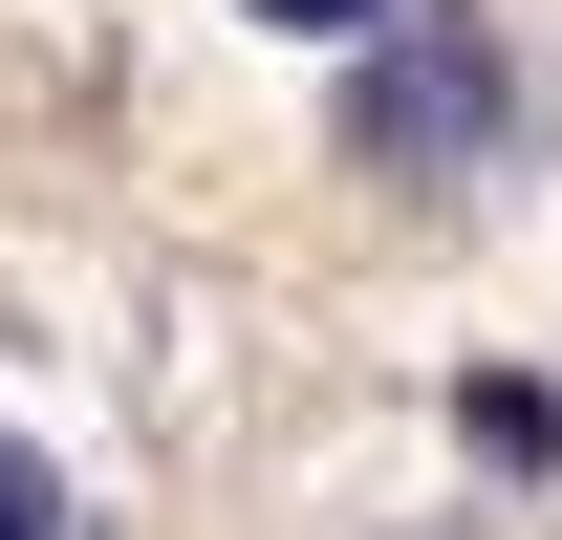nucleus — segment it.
Returning <instances> with one entry per match:
<instances>
[{"mask_svg": "<svg viewBox=\"0 0 562 540\" xmlns=\"http://www.w3.org/2000/svg\"><path fill=\"white\" fill-rule=\"evenodd\" d=\"M238 22H260V44H390L412 0H238Z\"/></svg>", "mask_w": 562, "mask_h": 540, "instance_id": "obj_2", "label": "nucleus"}, {"mask_svg": "<svg viewBox=\"0 0 562 540\" xmlns=\"http://www.w3.org/2000/svg\"><path fill=\"white\" fill-rule=\"evenodd\" d=\"M325 151H347V173H390V195H454V173H497V151H519V44H497V0H412L390 44H347V87H325Z\"/></svg>", "mask_w": 562, "mask_h": 540, "instance_id": "obj_1", "label": "nucleus"}, {"mask_svg": "<svg viewBox=\"0 0 562 540\" xmlns=\"http://www.w3.org/2000/svg\"><path fill=\"white\" fill-rule=\"evenodd\" d=\"M0 540H66V454L44 432H0Z\"/></svg>", "mask_w": 562, "mask_h": 540, "instance_id": "obj_3", "label": "nucleus"}]
</instances>
